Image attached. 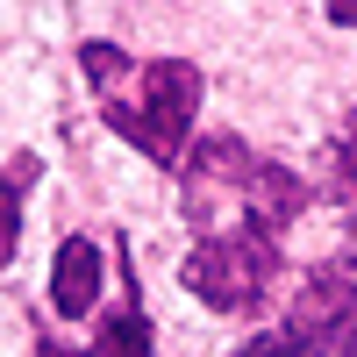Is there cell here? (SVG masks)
I'll list each match as a JSON object with an SVG mask.
<instances>
[{
	"mask_svg": "<svg viewBox=\"0 0 357 357\" xmlns=\"http://www.w3.org/2000/svg\"><path fill=\"white\" fill-rule=\"evenodd\" d=\"M79 72L93 79L107 129L136 143L151 165H186V136H193V107H200V65L186 57H151L136 65L114 43H79Z\"/></svg>",
	"mask_w": 357,
	"mask_h": 357,
	"instance_id": "1",
	"label": "cell"
},
{
	"mask_svg": "<svg viewBox=\"0 0 357 357\" xmlns=\"http://www.w3.org/2000/svg\"><path fill=\"white\" fill-rule=\"evenodd\" d=\"M178 279H186V293L200 307H215V314H243L257 307L264 293H272L279 279V236H264L250 222H236V229H215V236H200L193 257L178 264Z\"/></svg>",
	"mask_w": 357,
	"mask_h": 357,
	"instance_id": "2",
	"label": "cell"
},
{
	"mask_svg": "<svg viewBox=\"0 0 357 357\" xmlns=\"http://www.w3.org/2000/svg\"><path fill=\"white\" fill-rule=\"evenodd\" d=\"M286 336H336V329H357V279L343 264H321V272L293 293V307L279 321Z\"/></svg>",
	"mask_w": 357,
	"mask_h": 357,
	"instance_id": "3",
	"label": "cell"
},
{
	"mask_svg": "<svg viewBox=\"0 0 357 357\" xmlns=\"http://www.w3.org/2000/svg\"><path fill=\"white\" fill-rule=\"evenodd\" d=\"M100 272H107V257H100L93 236H65L50 257V307L65 321H86L100 307Z\"/></svg>",
	"mask_w": 357,
	"mask_h": 357,
	"instance_id": "4",
	"label": "cell"
},
{
	"mask_svg": "<svg viewBox=\"0 0 357 357\" xmlns=\"http://www.w3.org/2000/svg\"><path fill=\"white\" fill-rule=\"evenodd\" d=\"M36 357H151V314H143V286H122V301L107 307L100 336L86 350H65V343H36Z\"/></svg>",
	"mask_w": 357,
	"mask_h": 357,
	"instance_id": "5",
	"label": "cell"
},
{
	"mask_svg": "<svg viewBox=\"0 0 357 357\" xmlns=\"http://www.w3.org/2000/svg\"><path fill=\"white\" fill-rule=\"evenodd\" d=\"M36 178H43V158L36 151H15L8 165H0V272H8V257L22 243V200H29Z\"/></svg>",
	"mask_w": 357,
	"mask_h": 357,
	"instance_id": "6",
	"label": "cell"
},
{
	"mask_svg": "<svg viewBox=\"0 0 357 357\" xmlns=\"http://www.w3.org/2000/svg\"><path fill=\"white\" fill-rule=\"evenodd\" d=\"M329 165H336V186L357 200V114H350V129L336 136V158H329Z\"/></svg>",
	"mask_w": 357,
	"mask_h": 357,
	"instance_id": "7",
	"label": "cell"
},
{
	"mask_svg": "<svg viewBox=\"0 0 357 357\" xmlns=\"http://www.w3.org/2000/svg\"><path fill=\"white\" fill-rule=\"evenodd\" d=\"M343 272L357 279V207H350V229H343Z\"/></svg>",
	"mask_w": 357,
	"mask_h": 357,
	"instance_id": "8",
	"label": "cell"
},
{
	"mask_svg": "<svg viewBox=\"0 0 357 357\" xmlns=\"http://www.w3.org/2000/svg\"><path fill=\"white\" fill-rule=\"evenodd\" d=\"M329 22H343V29H357V0H329Z\"/></svg>",
	"mask_w": 357,
	"mask_h": 357,
	"instance_id": "9",
	"label": "cell"
}]
</instances>
